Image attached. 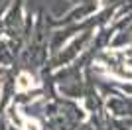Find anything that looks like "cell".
<instances>
[{
  "instance_id": "6da1fadb",
  "label": "cell",
  "mask_w": 132,
  "mask_h": 130,
  "mask_svg": "<svg viewBox=\"0 0 132 130\" xmlns=\"http://www.w3.org/2000/svg\"><path fill=\"white\" fill-rule=\"evenodd\" d=\"M32 87H36L34 77L30 73H20V77H18V81H16V89L18 91H30Z\"/></svg>"
},
{
  "instance_id": "7a4b0ae2",
  "label": "cell",
  "mask_w": 132,
  "mask_h": 130,
  "mask_svg": "<svg viewBox=\"0 0 132 130\" xmlns=\"http://www.w3.org/2000/svg\"><path fill=\"white\" fill-rule=\"evenodd\" d=\"M24 128H26V130H39V122L24 116Z\"/></svg>"
}]
</instances>
